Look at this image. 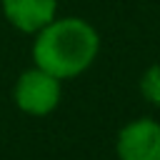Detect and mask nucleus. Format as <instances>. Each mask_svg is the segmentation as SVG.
<instances>
[{"label": "nucleus", "instance_id": "7ed1b4c3", "mask_svg": "<svg viewBox=\"0 0 160 160\" xmlns=\"http://www.w3.org/2000/svg\"><path fill=\"white\" fill-rule=\"evenodd\" d=\"M118 160H160V122L138 118L120 128L115 140Z\"/></svg>", "mask_w": 160, "mask_h": 160}, {"label": "nucleus", "instance_id": "39448f33", "mask_svg": "<svg viewBox=\"0 0 160 160\" xmlns=\"http://www.w3.org/2000/svg\"><path fill=\"white\" fill-rule=\"evenodd\" d=\"M140 92L148 102L158 105L160 108V62L158 65H150L142 78H140Z\"/></svg>", "mask_w": 160, "mask_h": 160}, {"label": "nucleus", "instance_id": "20e7f679", "mask_svg": "<svg viewBox=\"0 0 160 160\" xmlns=\"http://www.w3.org/2000/svg\"><path fill=\"white\" fill-rule=\"evenodd\" d=\"M58 0H2V12L20 32H38L55 20Z\"/></svg>", "mask_w": 160, "mask_h": 160}, {"label": "nucleus", "instance_id": "f03ea898", "mask_svg": "<svg viewBox=\"0 0 160 160\" xmlns=\"http://www.w3.org/2000/svg\"><path fill=\"white\" fill-rule=\"evenodd\" d=\"M60 95H62V88H60V80L45 70H40L38 65L25 70L18 82H15V90H12V98H15V105L25 112V115H35V118H42V115H50L58 105H60Z\"/></svg>", "mask_w": 160, "mask_h": 160}, {"label": "nucleus", "instance_id": "f257e3e1", "mask_svg": "<svg viewBox=\"0 0 160 160\" xmlns=\"http://www.w3.org/2000/svg\"><path fill=\"white\" fill-rule=\"evenodd\" d=\"M100 38L98 30L82 18L50 20L35 32L32 60L40 70L55 75L58 80L82 75L98 58Z\"/></svg>", "mask_w": 160, "mask_h": 160}]
</instances>
